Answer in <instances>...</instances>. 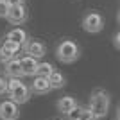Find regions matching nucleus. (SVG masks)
Masks as SVG:
<instances>
[{"label": "nucleus", "instance_id": "obj_11", "mask_svg": "<svg viewBox=\"0 0 120 120\" xmlns=\"http://www.w3.org/2000/svg\"><path fill=\"white\" fill-rule=\"evenodd\" d=\"M4 72L7 77H11V79H20V77H23V70H22V61L16 57V59L9 61V63H5L4 65Z\"/></svg>", "mask_w": 120, "mask_h": 120}, {"label": "nucleus", "instance_id": "obj_18", "mask_svg": "<svg viewBox=\"0 0 120 120\" xmlns=\"http://www.w3.org/2000/svg\"><path fill=\"white\" fill-rule=\"evenodd\" d=\"M82 109H84V108H79V106H77L75 109H72L70 113H68V120H79L81 115H82Z\"/></svg>", "mask_w": 120, "mask_h": 120}, {"label": "nucleus", "instance_id": "obj_19", "mask_svg": "<svg viewBox=\"0 0 120 120\" xmlns=\"http://www.w3.org/2000/svg\"><path fill=\"white\" fill-rule=\"evenodd\" d=\"M4 93H7V81L0 77V95H4Z\"/></svg>", "mask_w": 120, "mask_h": 120}, {"label": "nucleus", "instance_id": "obj_12", "mask_svg": "<svg viewBox=\"0 0 120 120\" xmlns=\"http://www.w3.org/2000/svg\"><path fill=\"white\" fill-rule=\"evenodd\" d=\"M30 90L34 91V93H38V95H45V93H49L52 90V84H50V81L47 77H38L36 75L34 82L30 84Z\"/></svg>", "mask_w": 120, "mask_h": 120}, {"label": "nucleus", "instance_id": "obj_10", "mask_svg": "<svg viewBox=\"0 0 120 120\" xmlns=\"http://www.w3.org/2000/svg\"><path fill=\"white\" fill-rule=\"evenodd\" d=\"M5 40L7 41H13L16 45L23 47L27 41H29V34H27V30L22 29V27H16V29H11L7 34H5Z\"/></svg>", "mask_w": 120, "mask_h": 120}, {"label": "nucleus", "instance_id": "obj_17", "mask_svg": "<svg viewBox=\"0 0 120 120\" xmlns=\"http://www.w3.org/2000/svg\"><path fill=\"white\" fill-rule=\"evenodd\" d=\"M9 9H11V5L7 4L5 0H0V18H7Z\"/></svg>", "mask_w": 120, "mask_h": 120}, {"label": "nucleus", "instance_id": "obj_1", "mask_svg": "<svg viewBox=\"0 0 120 120\" xmlns=\"http://www.w3.org/2000/svg\"><path fill=\"white\" fill-rule=\"evenodd\" d=\"M30 86H27L25 82H22L20 79H9L7 81V95L11 97L13 102L16 104H25L30 99Z\"/></svg>", "mask_w": 120, "mask_h": 120}, {"label": "nucleus", "instance_id": "obj_5", "mask_svg": "<svg viewBox=\"0 0 120 120\" xmlns=\"http://www.w3.org/2000/svg\"><path fill=\"white\" fill-rule=\"evenodd\" d=\"M18 116H20V109L16 102H13L11 99L0 102V118L2 120H18Z\"/></svg>", "mask_w": 120, "mask_h": 120}, {"label": "nucleus", "instance_id": "obj_16", "mask_svg": "<svg viewBox=\"0 0 120 120\" xmlns=\"http://www.w3.org/2000/svg\"><path fill=\"white\" fill-rule=\"evenodd\" d=\"M79 120H99V118L95 116V113H93L90 108H84V109H82V115H81Z\"/></svg>", "mask_w": 120, "mask_h": 120}, {"label": "nucleus", "instance_id": "obj_23", "mask_svg": "<svg viewBox=\"0 0 120 120\" xmlns=\"http://www.w3.org/2000/svg\"><path fill=\"white\" fill-rule=\"evenodd\" d=\"M116 22L120 23V11H118V15H116Z\"/></svg>", "mask_w": 120, "mask_h": 120}, {"label": "nucleus", "instance_id": "obj_24", "mask_svg": "<svg viewBox=\"0 0 120 120\" xmlns=\"http://www.w3.org/2000/svg\"><path fill=\"white\" fill-rule=\"evenodd\" d=\"M57 120H66V118H57Z\"/></svg>", "mask_w": 120, "mask_h": 120}, {"label": "nucleus", "instance_id": "obj_3", "mask_svg": "<svg viewBox=\"0 0 120 120\" xmlns=\"http://www.w3.org/2000/svg\"><path fill=\"white\" fill-rule=\"evenodd\" d=\"M90 109L95 113L97 118H104L109 109V95L104 90H95L90 97Z\"/></svg>", "mask_w": 120, "mask_h": 120}, {"label": "nucleus", "instance_id": "obj_22", "mask_svg": "<svg viewBox=\"0 0 120 120\" xmlns=\"http://www.w3.org/2000/svg\"><path fill=\"white\" fill-rule=\"evenodd\" d=\"M116 120H120V106H118V109H116Z\"/></svg>", "mask_w": 120, "mask_h": 120}, {"label": "nucleus", "instance_id": "obj_14", "mask_svg": "<svg viewBox=\"0 0 120 120\" xmlns=\"http://www.w3.org/2000/svg\"><path fill=\"white\" fill-rule=\"evenodd\" d=\"M49 81H50V84H52V90H59V88H63V86L66 84L65 75L61 74V72H57V70L49 77Z\"/></svg>", "mask_w": 120, "mask_h": 120}, {"label": "nucleus", "instance_id": "obj_6", "mask_svg": "<svg viewBox=\"0 0 120 120\" xmlns=\"http://www.w3.org/2000/svg\"><path fill=\"white\" fill-rule=\"evenodd\" d=\"M22 47L16 45V43H13V41H7L4 40V43H2V47H0V61L2 63H9V61L16 59V54L20 52Z\"/></svg>", "mask_w": 120, "mask_h": 120}, {"label": "nucleus", "instance_id": "obj_4", "mask_svg": "<svg viewBox=\"0 0 120 120\" xmlns=\"http://www.w3.org/2000/svg\"><path fill=\"white\" fill-rule=\"evenodd\" d=\"M82 29L86 32H90V34H97L100 30L104 29V16L97 13V11H90V13H86L84 18H82Z\"/></svg>", "mask_w": 120, "mask_h": 120}, {"label": "nucleus", "instance_id": "obj_21", "mask_svg": "<svg viewBox=\"0 0 120 120\" xmlns=\"http://www.w3.org/2000/svg\"><path fill=\"white\" fill-rule=\"evenodd\" d=\"M7 4L13 7V5H25V0H5Z\"/></svg>", "mask_w": 120, "mask_h": 120}, {"label": "nucleus", "instance_id": "obj_2", "mask_svg": "<svg viewBox=\"0 0 120 120\" xmlns=\"http://www.w3.org/2000/svg\"><path fill=\"white\" fill-rule=\"evenodd\" d=\"M79 56H81V49L72 40H63L56 47V57L61 63H74V61L79 59Z\"/></svg>", "mask_w": 120, "mask_h": 120}, {"label": "nucleus", "instance_id": "obj_7", "mask_svg": "<svg viewBox=\"0 0 120 120\" xmlns=\"http://www.w3.org/2000/svg\"><path fill=\"white\" fill-rule=\"evenodd\" d=\"M23 50H25V54H27V56L36 57V59H41V57L47 54L45 43H43V41H38V40H29L23 45Z\"/></svg>", "mask_w": 120, "mask_h": 120}, {"label": "nucleus", "instance_id": "obj_15", "mask_svg": "<svg viewBox=\"0 0 120 120\" xmlns=\"http://www.w3.org/2000/svg\"><path fill=\"white\" fill-rule=\"evenodd\" d=\"M54 72H56V70H54V66L50 65V63H40V68H38V77H47V79H49Z\"/></svg>", "mask_w": 120, "mask_h": 120}, {"label": "nucleus", "instance_id": "obj_13", "mask_svg": "<svg viewBox=\"0 0 120 120\" xmlns=\"http://www.w3.org/2000/svg\"><path fill=\"white\" fill-rule=\"evenodd\" d=\"M56 108H57V111H59V113L68 115L72 109H75V108H77V100H75L74 97H70V95L61 97V99L56 102Z\"/></svg>", "mask_w": 120, "mask_h": 120}, {"label": "nucleus", "instance_id": "obj_9", "mask_svg": "<svg viewBox=\"0 0 120 120\" xmlns=\"http://www.w3.org/2000/svg\"><path fill=\"white\" fill-rule=\"evenodd\" d=\"M22 70H23L25 77H36L38 75V68H40V61L36 57H30V56H25L22 57Z\"/></svg>", "mask_w": 120, "mask_h": 120}, {"label": "nucleus", "instance_id": "obj_8", "mask_svg": "<svg viewBox=\"0 0 120 120\" xmlns=\"http://www.w3.org/2000/svg\"><path fill=\"white\" fill-rule=\"evenodd\" d=\"M29 15H27V9L25 5H13L9 9V15H7V22L13 25H22L27 22Z\"/></svg>", "mask_w": 120, "mask_h": 120}, {"label": "nucleus", "instance_id": "obj_20", "mask_svg": "<svg viewBox=\"0 0 120 120\" xmlns=\"http://www.w3.org/2000/svg\"><path fill=\"white\" fill-rule=\"evenodd\" d=\"M113 45H115L116 49L120 50V30H118V32H116L115 36H113Z\"/></svg>", "mask_w": 120, "mask_h": 120}]
</instances>
